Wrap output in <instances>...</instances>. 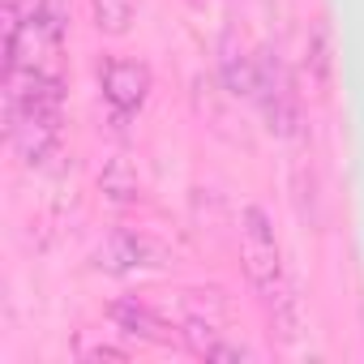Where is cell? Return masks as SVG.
Wrapping results in <instances>:
<instances>
[{
    "instance_id": "cell-2",
    "label": "cell",
    "mask_w": 364,
    "mask_h": 364,
    "mask_svg": "<svg viewBox=\"0 0 364 364\" xmlns=\"http://www.w3.org/2000/svg\"><path fill=\"white\" fill-rule=\"evenodd\" d=\"M253 95L266 112V124L274 133H291L296 120H300V103H296V90H291V77L287 69L279 65V56H262L257 60V77H253Z\"/></svg>"
},
{
    "instance_id": "cell-7",
    "label": "cell",
    "mask_w": 364,
    "mask_h": 364,
    "mask_svg": "<svg viewBox=\"0 0 364 364\" xmlns=\"http://www.w3.org/2000/svg\"><path fill=\"white\" fill-rule=\"evenodd\" d=\"M304 65H309L313 86H317V90H326V86H330V69H334V60H330V26H326V22H317V26H313L309 48H304Z\"/></svg>"
},
{
    "instance_id": "cell-4",
    "label": "cell",
    "mask_w": 364,
    "mask_h": 364,
    "mask_svg": "<svg viewBox=\"0 0 364 364\" xmlns=\"http://www.w3.org/2000/svg\"><path fill=\"white\" fill-rule=\"evenodd\" d=\"M112 326L124 334V338H137V343H154V347H176L180 343V326H167L163 313H154L146 300L129 296V300H116L107 309Z\"/></svg>"
},
{
    "instance_id": "cell-9",
    "label": "cell",
    "mask_w": 364,
    "mask_h": 364,
    "mask_svg": "<svg viewBox=\"0 0 364 364\" xmlns=\"http://www.w3.org/2000/svg\"><path fill=\"white\" fill-rule=\"evenodd\" d=\"M133 351L129 347H112V343H99V347H86V360H129Z\"/></svg>"
},
{
    "instance_id": "cell-5",
    "label": "cell",
    "mask_w": 364,
    "mask_h": 364,
    "mask_svg": "<svg viewBox=\"0 0 364 364\" xmlns=\"http://www.w3.org/2000/svg\"><path fill=\"white\" fill-rule=\"evenodd\" d=\"M95 266L107 270V274H129V270L163 266V249L141 232H112L103 240V249L95 253Z\"/></svg>"
},
{
    "instance_id": "cell-1",
    "label": "cell",
    "mask_w": 364,
    "mask_h": 364,
    "mask_svg": "<svg viewBox=\"0 0 364 364\" xmlns=\"http://www.w3.org/2000/svg\"><path fill=\"white\" fill-rule=\"evenodd\" d=\"M240 262H245V274H249L274 334L283 343H296V334H300V300H296V287L287 279L274 223H270V215L262 206L240 210Z\"/></svg>"
},
{
    "instance_id": "cell-3",
    "label": "cell",
    "mask_w": 364,
    "mask_h": 364,
    "mask_svg": "<svg viewBox=\"0 0 364 364\" xmlns=\"http://www.w3.org/2000/svg\"><path fill=\"white\" fill-rule=\"evenodd\" d=\"M99 86H103V99H107L112 116L129 120L150 99V69L137 65V60H107L103 73H99Z\"/></svg>"
},
{
    "instance_id": "cell-8",
    "label": "cell",
    "mask_w": 364,
    "mask_h": 364,
    "mask_svg": "<svg viewBox=\"0 0 364 364\" xmlns=\"http://www.w3.org/2000/svg\"><path fill=\"white\" fill-rule=\"evenodd\" d=\"M137 14V0H95V22L103 35H124Z\"/></svg>"
},
{
    "instance_id": "cell-6",
    "label": "cell",
    "mask_w": 364,
    "mask_h": 364,
    "mask_svg": "<svg viewBox=\"0 0 364 364\" xmlns=\"http://www.w3.org/2000/svg\"><path fill=\"white\" fill-rule=\"evenodd\" d=\"M180 343H185L198 360H215V364L249 360V347H245V343H232L215 321H206V317H198V313L180 321Z\"/></svg>"
}]
</instances>
